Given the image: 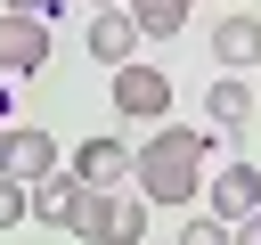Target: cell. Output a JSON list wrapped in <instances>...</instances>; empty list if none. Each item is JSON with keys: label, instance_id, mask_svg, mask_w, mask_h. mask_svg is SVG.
Here are the masks:
<instances>
[{"label": "cell", "instance_id": "1", "mask_svg": "<svg viewBox=\"0 0 261 245\" xmlns=\"http://www.w3.org/2000/svg\"><path fill=\"white\" fill-rule=\"evenodd\" d=\"M130 180L147 204H196V188L212 180V139L188 131V122H155L130 155Z\"/></svg>", "mask_w": 261, "mask_h": 245}, {"label": "cell", "instance_id": "2", "mask_svg": "<svg viewBox=\"0 0 261 245\" xmlns=\"http://www.w3.org/2000/svg\"><path fill=\"white\" fill-rule=\"evenodd\" d=\"M73 237H82V245H139V237H147V196H130V188H90L82 212H73Z\"/></svg>", "mask_w": 261, "mask_h": 245}, {"label": "cell", "instance_id": "3", "mask_svg": "<svg viewBox=\"0 0 261 245\" xmlns=\"http://www.w3.org/2000/svg\"><path fill=\"white\" fill-rule=\"evenodd\" d=\"M114 114H130V122H155V114H171V82L155 74V65H114Z\"/></svg>", "mask_w": 261, "mask_h": 245}, {"label": "cell", "instance_id": "4", "mask_svg": "<svg viewBox=\"0 0 261 245\" xmlns=\"http://www.w3.org/2000/svg\"><path fill=\"white\" fill-rule=\"evenodd\" d=\"M204 212H212V220H228V229H237V220H253V212H261V172H253V163L212 172V180H204Z\"/></svg>", "mask_w": 261, "mask_h": 245}, {"label": "cell", "instance_id": "5", "mask_svg": "<svg viewBox=\"0 0 261 245\" xmlns=\"http://www.w3.org/2000/svg\"><path fill=\"white\" fill-rule=\"evenodd\" d=\"M49 65V24L41 16H0V74H41Z\"/></svg>", "mask_w": 261, "mask_h": 245}, {"label": "cell", "instance_id": "6", "mask_svg": "<svg viewBox=\"0 0 261 245\" xmlns=\"http://www.w3.org/2000/svg\"><path fill=\"white\" fill-rule=\"evenodd\" d=\"M0 172H8V180H24V188H33V180H49V172H57V139H49V131H33V122H24V131H8Z\"/></svg>", "mask_w": 261, "mask_h": 245}, {"label": "cell", "instance_id": "7", "mask_svg": "<svg viewBox=\"0 0 261 245\" xmlns=\"http://www.w3.org/2000/svg\"><path fill=\"white\" fill-rule=\"evenodd\" d=\"M130 41H139V24H130V8H98V16L82 24V49H90L98 65H130Z\"/></svg>", "mask_w": 261, "mask_h": 245}, {"label": "cell", "instance_id": "8", "mask_svg": "<svg viewBox=\"0 0 261 245\" xmlns=\"http://www.w3.org/2000/svg\"><path fill=\"white\" fill-rule=\"evenodd\" d=\"M73 180L82 188H122L130 180V147L122 139H82L73 147Z\"/></svg>", "mask_w": 261, "mask_h": 245}, {"label": "cell", "instance_id": "9", "mask_svg": "<svg viewBox=\"0 0 261 245\" xmlns=\"http://www.w3.org/2000/svg\"><path fill=\"white\" fill-rule=\"evenodd\" d=\"M204 114H212V131H245L261 106H253V82L245 74H220L212 90H204Z\"/></svg>", "mask_w": 261, "mask_h": 245}, {"label": "cell", "instance_id": "10", "mask_svg": "<svg viewBox=\"0 0 261 245\" xmlns=\"http://www.w3.org/2000/svg\"><path fill=\"white\" fill-rule=\"evenodd\" d=\"M82 180L73 172H49V180H33V220H49V229H73V212H82Z\"/></svg>", "mask_w": 261, "mask_h": 245}, {"label": "cell", "instance_id": "11", "mask_svg": "<svg viewBox=\"0 0 261 245\" xmlns=\"http://www.w3.org/2000/svg\"><path fill=\"white\" fill-rule=\"evenodd\" d=\"M212 57H220L228 74L261 65V16H220V24H212Z\"/></svg>", "mask_w": 261, "mask_h": 245}, {"label": "cell", "instance_id": "12", "mask_svg": "<svg viewBox=\"0 0 261 245\" xmlns=\"http://www.w3.org/2000/svg\"><path fill=\"white\" fill-rule=\"evenodd\" d=\"M122 8H130L139 41H171V33L188 24V8H196V0H122Z\"/></svg>", "mask_w": 261, "mask_h": 245}, {"label": "cell", "instance_id": "13", "mask_svg": "<svg viewBox=\"0 0 261 245\" xmlns=\"http://www.w3.org/2000/svg\"><path fill=\"white\" fill-rule=\"evenodd\" d=\"M179 245H237V237H228V220H212V212H188V220H179Z\"/></svg>", "mask_w": 261, "mask_h": 245}, {"label": "cell", "instance_id": "14", "mask_svg": "<svg viewBox=\"0 0 261 245\" xmlns=\"http://www.w3.org/2000/svg\"><path fill=\"white\" fill-rule=\"evenodd\" d=\"M24 212H33V188H24V180H8V172H0V229H16V220H24Z\"/></svg>", "mask_w": 261, "mask_h": 245}, {"label": "cell", "instance_id": "15", "mask_svg": "<svg viewBox=\"0 0 261 245\" xmlns=\"http://www.w3.org/2000/svg\"><path fill=\"white\" fill-rule=\"evenodd\" d=\"M49 0H0V16H41Z\"/></svg>", "mask_w": 261, "mask_h": 245}, {"label": "cell", "instance_id": "16", "mask_svg": "<svg viewBox=\"0 0 261 245\" xmlns=\"http://www.w3.org/2000/svg\"><path fill=\"white\" fill-rule=\"evenodd\" d=\"M237 245H261V212H253V220H237Z\"/></svg>", "mask_w": 261, "mask_h": 245}, {"label": "cell", "instance_id": "17", "mask_svg": "<svg viewBox=\"0 0 261 245\" xmlns=\"http://www.w3.org/2000/svg\"><path fill=\"white\" fill-rule=\"evenodd\" d=\"M98 8H122V0H98Z\"/></svg>", "mask_w": 261, "mask_h": 245}, {"label": "cell", "instance_id": "18", "mask_svg": "<svg viewBox=\"0 0 261 245\" xmlns=\"http://www.w3.org/2000/svg\"><path fill=\"white\" fill-rule=\"evenodd\" d=\"M0 147H8V131H0Z\"/></svg>", "mask_w": 261, "mask_h": 245}]
</instances>
